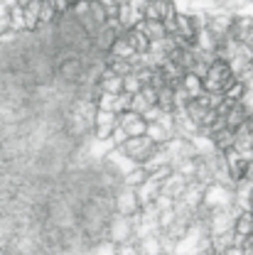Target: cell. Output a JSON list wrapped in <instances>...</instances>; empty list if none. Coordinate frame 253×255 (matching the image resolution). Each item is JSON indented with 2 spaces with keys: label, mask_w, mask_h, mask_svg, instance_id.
Listing matches in <instances>:
<instances>
[{
  "label": "cell",
  "mask_w": 253,
  "mask_h": 255,
  "mask_svg": "<svg viewBox=\"0 0 253 255\" xmlns=\"http://www.w3.org/2000/svg\"><path fill=\"white\" fill-rule=\"evenodd\" d=\"M116 25L121 27V30H133L138 22H140V10H138V5L135 2H130V0H118V5H116Z\"/></svg>",
  "instance_id": "cell-5"
},
{
  "label": "cell",
  "mask_w": 253,
  "mask_h": 255,
  "mask_svg": "<svg viewBox=\"0 0 253 255\" xmlns=\"http://www.w3.org/2000/svg\"><path fill=\"white\" fill-rule=\"evenodd\" d=\"M204 204L214 211V209H224L226 204H229V199H231V194L229 189L224 187V184H209L207 189H204Z\"/></svg>",
  "instance_id": "cell-7"
},
{
  "label": "cell",
  "mask_w": 253,
  "mask_h": 255,
  "mask_svg": "<svg viewBox=\"0 0 253 255\" xmlns=\"http://www.w3.org/2000/svg\"><path fill=\"white\" fill-rule=\"evenodd\" d=\"M234 81H236V76H234L231 66L226 62L214 59V62L209 64L207 74L202 76V91H204V94H224Z\"/></svg>",
  "instance_id": "cell-1"
},
{
  "label": "cell",
  "mask_w": 253,
  "mask_h": 255,
  "mask_svg": "<svg viewBox=\"0 0 253 255\" xmlns=\"http://www.w3.org/2000/svg\"><path fill=\"white\" fill-rule=\"evenodd\" d=\"M135 27H138V30L148 37V42H160V39H165V37H167L165 25H162V22H158V20H140Z\"/></svg>",
  "instance_id": "cell-8"
},
{
  "label": "cell",
  "mask_w": 253,
  "mask_h": 255,
  "mask_svg": "<svg viewBox=\"0 0 253 255\" xmlns=\"http://www.w3.org/2000/svg\"><path fill=\"white\" fill-rule=\"evenodd\" d=\"M251 2H253V0H251Z\"/></svg>",
  "instance_id": "cell-10"
},
{
  "label": "cell",
  "mask_w": 253,
  "mask_h": 255,
  "mask_svg": "<svg viewBox=\"0 0 253 255\" xmlns=\"http://www.w3.org/2000/svg\"><path fill=\"white\" fill-rule=\"evenodd\" d=\"M249 49H251V52H253V37H251V39H249Z\"/></svg>",
  "instance_id": "cell-9"
},
{
  "label": "cell",
  "mask_w": 253,
  "mask_h": 255,
  "mask_svg": "<svg viewBox=\"0 0 253 255\" xmlns=\"http://www.w3.org/2000/svg\"><path fill=\"white\" fill-rule=\"evenodd\" d=\"M138 10H140V20H158V22H167L177 15L175 0H145L138 5Z\"/></svg>",
  "instance_id": "cell-2"
},
{
  "label": "cell",
  "mask_w": 253,
  "mask_h": 255,
  "mask_svg": "<svg viewBox=\"0 0 253 255\" xmlns=\"http://www.w3.org/2000/svg\"><path fill=\"white\" fill-rule=\"evenodd\" d=\"M229 37L239 44H249V39L253 37V17L251 15H234Z\"/></svg>",
  "instance_id": "cell-6"
},
{
  "label": "cell",
  "mask_w": 253,
  "mask_h": 255,
  "mask_svg": "<svg viewBox=\"0 0 253 255\" xmlns=\"http://www.w3.org/2000/svg\"><path fill=\"white\" fill-rule=\"evenodd\" d=\"M155 147H158V145H155L150 137H145V135H140V137H128V140H123V142L118 145V150H121L128 159H135L138 164L150 157V155L155 152Z\"/></svg>",
  "instance_id": "cell-3"
},
{
  "label": "cell",
  "mask_w": 253,
  "mask_h": 255,
  "mask_svg": "<svg viewBox=\"0 0 253 255\" xmlns=\"http://www.w3.org/2000/svg\"><path fill=\"white\" fill-rule=\"evenodd\" d=\"M145 128H148V121L143 118V116H138V113H133V111H123V113H118V130L128 137H140V135H145Z\"/></svg>",
  "instance_id": "cell-4"
}]
</instances>
